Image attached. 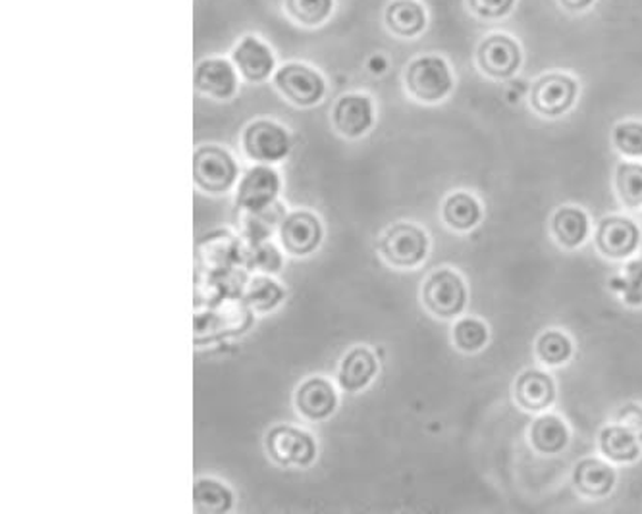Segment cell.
<instances>
[{"instance_id": "f1b7e54d", "label": "cell", "mask_w": 642, "mask_h": 514, "mask_svg": "<svg viewBox=\"0 0 642 514\" xmlns=\"http://www.w3.org/2000/svg\"><path fill=\"white\" fill-rule=\"evenodd\" d=\"M284 298V291L269 278H255L249 285L248 301L257 311H271Z\"/></svg>"}, {"instance_id": "d4e9b609", "label": "cell", "mask_w": 642, "mask_h": 514, "mask_svg": "<svg viewBox=\"0 0 642 514\" xmlns=\"http://www.w3.org/2000/svg\"><path fill=\"white\" fill-rule=\"evenodd\" d=\"M554 233L562 245L579 246L586 240L589 218L579 209L565 206V209L555 214Z\"/></svg>"}, {"instance_id": "cb8c5ba5", "label": "cell", "mask_w": 642, "mask_h": 514, "mask_svg": "<svg viewBox=\"0 0 642 514\" xmlns=\"http://www.w3.org/2000/svg\"><path fill=\"white\" fill-rule=\"evenodd\" d=\"M531 440H533L534 447L541 453H560L568 445L570 434H568L565 424L558 416L546 414L534 422Z\"/></svg>"}, {"instance_id": "836d02e7", "label": "cell", "mask_w": 642, "mask_h": 514, "mask_svg": "<svg viewBox=\"0 0 642 514\" xmlns=\"http://www.w3.org/2000/svg\"><path fill=\"white\" fill-rule=\"evenodd\" d=\"M253 264H255V269L264 270V272H278L282 259L278 254L277 246L263 245L259 246L253 254Z\"/></svg>"}, {"instance_id": "7402d4cb", "label": "cell", "mask_w": 642, "mask_h": 514, "mask_svg": "<svg viewBox=\"0 0 642 514\" xmlns=\"http://www.w3.org/2000/svg\"><path fill=\"white\" fill-rule=\"evenodd\" d=\"M337 8V0H284L285 14L303 28H321L329 22Z\"/></svg>"}, {"instance_id": "1f68e13d", "label": "cell", "mask_w": 642, "mask_h": 514, "mask_svg": "<svg viewBox=\"0 0 642 514\" xmlns=\"http://www.w3.org/2000/svg\"><path fill=\"white\" fill-rule=\"evenodd\" d=\"M613 143L628 157H642V123H620L613 130Z\"/></svg>"}, {"instance_id": "8fae6325", "label": "cell", "mask_w": 642, "mask_h": 514, "mask_svg": "<svg viewBox=\"0 0 642 514\" xmlns=\"http://www.w3.org/2000/svg\"><path fill=\"white\" fill-rule=\"evenodd\" d=\"M332 123L343 138H363L374 123V104L363 93L342 94L332 110Z\"/></svg>"}, {"instance_id": "e575fe53", "label": "cell", "mask_w": 642, "mask_h": 514, "mask_svg": "<svg viewBox=\"0 0 642 514\" xmlns=\"http://www.w3.org/2000/svg\"><path fill=\"white\" fill-rule=\"evenodd\" d=\"M618 416H620L621 424L628 427L629 432H633L639 437V442H642V406L625 405Z\"/></svg>"}, {"instance_id": "d6986e66", "label": "cell", "mask_w": 642, "mask_h": 514, "mask_svg": "<svg viewBox=\"0 0 642 514\" xmlns=\"http://www.w3.org/2000/svg\"><path fill=\"white\" fill-rule=\"evenodd\" d=\"M377 359L371 351L365 347H358L343 356L342 369H340V385L345 392H359L371 384L372 377L377 374Z\"/></svg>"}, {"instance_id": "7a4b0ae2", "label": "cell", "mask_w": 642, "mask_h": 514, "mask_svg": "<svg viewBox=\"0 0 642 514\" xmlns=\"http://www.w3.org/2000/svg\"><path fill=\"white\" fill-rule=\"evenodd\" d=\"M272 80L278 91L300 109L317 107L327 94L324 78L314 68L303 62H288L282 68H278Z\"/></svg>"}, {"instance_id": "2e32d148", "label": "cell", "mask_w": 642, "mask_h": 514, "mask_svg": "<svg viewBox=\"0 0 642 514\" xmlns=\"http://www.w3.org/2000/svg\"><path fill=\"white\" fill-rule=\"evenodd\" d=\"M337 392L327 380L311 377L300 385L295 395V405L309 421H324L337 411Z\"/></svg>"}, {"instance_id": "f546056e", "label": "cell", "mask_w": 642, "mask_h": 514, "mask_svg": "<svg viewBox=\"0 0 642 514\" xmlns=\"http://www.w3.org/2000/svg\"><path fill=\"white\" fill-rule=\"evenodd\" d=\"M539 356L546 364H562L571 356V341L560 332H548L539 340Z\"/></svg>"}, {"instance_id": "6da1fadb", "label": "cell", "mask_w": 642, "mask_h": 514, "mask_svg": "<svg viewBox=\"0 0 642 514\" xmlns=\"http://www.w3.org/2000/svg\"><path fill=\"white\" fill-rule=\"evenodd\" d=\"M405 85L417 101H442L453 88L450 65L437 54L419 57L405 70Z\"/></svg>"}, {"instance_id": "44dd1931", "label": "cell", "mask_w": 642, "mask_h": 514, "mask_svg": "<svg viewBox=\"0 0 642 514\" xmlns=\"http://www.w3.org/2000/svg\"><path fill=\"white\" fill-rule=\"evenodd\" d=\"M193 503L199 513L222 514L232 508L234 495L222 482L203 478L193 485Z\"/></svg>"}, {"instance_id": "ac0fdd59", "label": "cell", "mask_w": 642, "mask_h": 514, "mask_svg": "<svg viewBox=\"0 0 642 514\" xmlns=\"http://www.w3.org/2000/svg\"><path fill=\"white\" fill-rule=\"evenodd\" d=\"M515 397L526 411H542L554 401V382L544 372L529 370L515 384Z\"/></svg>"}, {"instance_id": "4fadbf2b", "label": "cell", "mask_w": 642, "mask_h": 514, "mask_svg": "<svg viewBox=\"0 0 642 514\" xmlns=\"http://www.w3.org/2000/svg\"><path fill=\"white\" fill-rule=\"evenodd\" d=\"M280 191V178L269 167H255L243 175L238 189V206L248 212H259L269 209L277 201Z\"/></svg>"}, {"instance_id": "52a82bcc", "label": "cell", "mask_w": 642, "mask_h": 514, "mask_svg": "<svg viewBox=\"0 0 642 514\" xmlns=\"http://www.w3.org/2000/svg\"><path fill=\"white\" fill-rule=\"evenodd\" d=\"M267 450H269V455L282 466H290V464L309 466L317 456L313 437L292 426L272 427L267 435Z\"/></svg>"}, {"instance_id": "5b68a950", "label": "cell", "mask_w": 642, "mask_h": 514, "mask_svg": "<svg viewBox=\"0 0 642 514\" xmlns=\"http://www.w3.org/2000/svg\"><path fill=\"white\" fill-rule=\"evenodd\" d=\"M193 178L209 193H222L232 188L238 167L230 152L217 145H204L193 154Z\"/></svg>"}, {"instance_id": "5bb4252c", "label": "cell", "mask_w": 642, "mask_h": 514, "mask_svg": "<svg viewBox=\"0 0 642 514\" xmlns=\"http://www.w3.org/2000/svg\"><path fill=\"white\" fill-rule=\"evenodd\" d=\"M280 238L288 253L305 256L321 245V222L311 212H293L284 218L280 228Z\"/></svg>"}, {"instance_id": "4316f807", "label": "cell", "mask_w": 642, "mask_h": 514, "mask_svg": "<svg viewBox=\"0 0 642 514\" xmlns=\"http://www.w3.org/2000/svg\"><path fill=\"white\" fill-rule=\"evenodd\" d=\"M453 341L461 351L474 353L486 345L489 341V330L482 324L481 320L465 319L461 320L453 327Z\"/></svg>"}, {"instance_id": "3957f363", "label": "cell", "mask_w": 642, "mask_h": 514, "mask_svg": "<svg viewBox=\"0 0 642 514\" xmlns=\"http://www.w3.org/2000/svg\"><path fill=\"white\" fill-rule=\"evenodd\" d=\"M243 151L249 159L274 164L284 160L292 149V139L284 125L272 120H255L243 131Z\"/></svg>"}, {"instance_id": "d590c367", "label": "cell", "mask_w": 642, "mask_h": 514, "mask_svg": "<svg viewBox=\"0 0 642 514\" xmlns=\"http://www.w3.org/2000/svg\"><path fill=\"white\" fill-rule=\"evenodd\" d=\"M367 68H369V72L380 75V73L384 72L388 68L387 57H382V54H372L371 59L367 60Z\"/></svg>"}, {"instance_id": "9a60e30c", "label": "cell", "mask_w": 642, "mask_h": 514, "mask_svg": "<svg viewBox=\"0 0 642 514\" xmlns=\"http://www.w3.org/2000/svg\"><path fill=\"white\" fill-rule=\"evenodd\" d=\"M639 228L629 218H606L599 228L600 251L612 259H625L639 245Z\"/></svg>"}, {"instance_id": "83f0119b", "label": "cell", "mask_w": 642, "mask_h": 514, "mask_svg": "<svg viewBox=\"0 0 642 514\" xmlns=\"http://www.w3.org/2000/svg\"><path fill=\"white\" fill-rule=\"evenodd\" d=\"M618 189L621 201L628 206L642 204V167L641 164H621L618 170Z\"/></svg>"}, {"instance_id": "9c48e42d", "label": "cell", "mask_w": 642, "mask_h": 514, "mask_svg": "<svg viewBox=\"0 0 642 514\" xmlns=\"http://www.w3.org/2000/svg\"><path fill=\"white\" fill-rule=\"evenodd\" d=\"M576 83L570 75L548 73L536 81L531 91V104L542 117H560L573 107Z\"/></svg>"}, {"instance_id": "ba28073f", "label": "cell", "mask_w": 642, "mask_h": 514, "mask_svg": "<svg viewBox=\"0 0 642 514\" xmlns=\"http://www.w3.org/2000/svg\"><path fill=\"white\" fill-rule=\"evenodd\" d=\"M232 62L243 80L264 83L277 70V57L271 47L257 36L241 37L232 51Z\"/></svg>"}, {"instance_id": "277c9868", "label": "cell", "mask_w": 642, "mask_h": 514, "mask_svg": "<svg viewBox=\"0 0 642 514\" xmlns=\"http://www.w3.org/2000/svg\"><path fill=\"white\" fill-rule=\"evenodd\" d=\"M429 240L413 224H395L380 240V253L394 266L413 269L427 259Z\"/></svg>"}, {"instance_id": "4dcf8cb0", "label": "cell", "mask_w": 642, "mask_h": 514, "mask_svg": "<svg viewBox=\"0 0 642 514\" xmlns=\"http://www.w3.org/2000/svg\"><path fill=\"white\" fill-rule=\"evenodd\" d=\"M612 288L620 291L629 304H642V261L631 262L625 275L613 280Z\"/></svg>"}, {"instance_id": "603a6c76", "label": "cell", "mask_w": 642, "mask_h": 514, "mask_svg": "<svg viewBox=\"0 0 642 514\" xmlns=\"http://www.w3.org/2000/svg\"><path fill=\"white\" fill-rule=\"evenodd\" d=\"M600 447L615 463H631L641 455L639 437L625 426H610L600 434Z\"/></svg>"}, {"instance_id": "484cf974", "label": "cell", "mask_w": 642, "mask_h": 514, "mask_svg": "<svg viewBox=\"0 0 642 514\" xmlns=\"http://www.w3.org/2000/svg\"><path fill=\"white\" fill-rule=\"evenodd\" d=\"M444 218L453 230H471L481 220V206L468 193H455L445 201Z\"/></svg>"}, {"instance_id": "ffe728a7", "label": "cell", "mask_w": 642, "mask_h": 514, "mask_svg": "<svg viewBox=\"0 0 642 514\" xmlns=\"http://www.w3.org/2000/svg\"><path fill=\"white\" fill-rule=\"evenodd\" d=\"M573 478H575L579 492L591 497H604L612 492L613 484H615V474L612 468L599 458H584L576 464Z\"/></svg>"}, {"instance_id": "8d00e7d4", "label": "cell", "mask_w": 642, "mask_h": 514, "mask_svg": "<svg viewBox=\"0 0 642 514\" xmlns=\"http://www.w3.org/2000/svg\"><path fill=\"white\" fill-rule=\"evenodd\" d=\"M563 8H568L571 12H581L584 8L591 7L594 0H560Z\"/></svg>"}, {"instance_id": "d6a6232c", "label": "cell", "mask_w": 642, "mask_h": 514, "mask_svg": "<svg viewBox=\"0 0 642 514\" xmlns=\"http://www.w3.org/2000/svg\"><path fill=\"white\" fill-rule=\"evenodd\" d=\"M469 8L474 14L484 20H498L510 14L515 0H468Z\"/></svg>"}, {"instance_id": "30bf717a", "label": "cell", "mask_w": 642, "mask_h": 514, "mask_svg": "<svg viewBox=\"0 0 642 514\" xmlns=\"http://www.w3.org/2000/svg\"><path fill=\"white\" fill-rule=\"evenodd\" d=\"M234 62L222 59V57H211L204 59L195 65L193 83L199 93L212 97L217 101H228L238 93L240 78Z\"/></svg>"}, {"instance_id": "e0dca14e", "label": "cell", "mask_w": 642, "mask_h": 514, "mask_svg": "<svg viewBox=\"0 0 642 514\" xmlns=\"http://www.w3.org/2000/svg\"><path fill=\"white\" fill-rule=\"evenodd\" d=\"M384 23L394 36L411 39L427 28V10L419 0H392L384 10Z\"/></svg>"}, {"instance_id": "8992f818", "label": "cell", "mask_w": 642, "mask_h": 514, "mask_svg": "<svg viewBox=\"0 0 642 514\" xmlns=\"http://www.w3.org/2000/svg\"><path fill=\"white\" fill-rule=\"evenodd\" d=\"M423 299L429 311L442 319H450L463 311L468 301V291L460 275L452 270H440L424 283Z\"/></svg>"}, {"instance_id": "7c38bea8", "label": "cell", "mask_w": 642, "mask_h": 514, "mask_svg": "<svg viewBox=\"0 0 642 514\" xmlns=\"http://www.w3.org/2000/svg\"><path fill=\"white\" fill-rule=\"evenodd\" d=\"M482 72L494 80H508L521 65V49L508 36H490L482 41L477 52Z\"/></svg>"}]
</instances>
